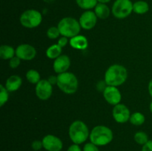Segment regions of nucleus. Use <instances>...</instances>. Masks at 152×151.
Returning <instances> with one entry per match:
<instances>
[{
  "label": "nucleus",
  "mask_w": 152,
  "mask_h": 151,
  "mask_svg": "<svg viewBox=\"0 0 152 151\" xmlns=\"http://www.w3.org/2000/svg\"><path fill=\"white\" fill-rule=\"evenodd\" d=\"M128 77L127 70L120 65H113L108 68L105 74V81L109 86L117 87L123 84Z\"/></svg>",
  "instance_id": "obj_1"
},
{
  "label": "nucleus",
  "mask_w": 152,
  "mask_h": 151,
  "mask_svg": "<svg viewBox=\"0 0 152 151\" xmlns=\"http://www.w3.org/2000/svg\"><path fill=\"white\" fill-rule=\"evenodd\" d=\"M91 142L96 146H105L113 140V132L108 127L96 126L90 133Z\"/></svg>",
  "instance_id": "obj_2"
},
{
  "label": "nucleus",
  "mask_w": 152,
  "mask_h": 151,
  "mask_svg": "<svg viewBox=\"0 0 152 151\" xmlns=\"http://www.w3.org/2000/svg\"><path fill=\"white\" fill-rule=\"evenodd\" d=\"M68 134L71 140L76 144H83L90 136L87 125L83 121L79 120L74 121L71 124Z\"/></svg>",
  "instance_id": "obj_3"
},
{
  "label": "nucleus",
  "mask_w": 152,
  "mask_h": 151,
  "mask_svg": "<svg viewBox=\"0 0 152 151\" xmlns=\"http://www.w3.org/2000/svg\"><path fill=\"white\" fill-rule=\"evenodd\" d=\"M56 84L66 94H74L78 88V80L74 73L65 72L57 76Z\"/></svg>",
  "instance_id": "obj_4"
},
{
  "label": "nucleus",
  "mask_w": 152,
  "mask_h": 151,
  "mask_svg": "<svg viewBox=\"0 0 152 151\" xmlns=\"http://www.w3.org/2000/svg\"><path fill=\"white\" fill-rule=\"evenodd\" d=\"M57 28L60 34L67 38H72L78 35L81 26L78 21L72 17H65L59 21Z\"/></svg>",
  "instance_id": "obj_5"
},
{
  "label": "nucleus",
  "mask_w": 152,
  "mask_h": 151,
  "mask_svg": "<svg viewBox=\"0 0 152 151\" xmlns=\"http://www.w3.org/2000/svg\"><path fill=\"white\" fill-rule=\"evenodd\" d=\"M42 20V16L41 13L34 9L25 10L20 16L21 24L27 28H34L39 26L41 24Z\"/></svg>",
  "instance_id": "obj_6"
},
{
  "label": "nucleus",
  "mask_w": 152,
  "mask_h": 151,
  "mask_svg": "<svg viewBox=\"0 0 152 151\" xmlns=\"http://www.w3.org/2000/svg\"><path fill=\"white\" fill-rule=\"evenodd\" d=\"M113 15L117 19H125L133 11V3L131 0H116L111 9Z\"/></svg>",
  "instance_id": "obj_7"
},
{
  "label": "nucleus",
  "mask_w": 152,
  "mask_h": 151,
  "mask_svg": "<svg viewBox=\"0 0 152 151\" xmlns=\"http://www.w3.org/2000/svg\"><path fill=\"white\" fill-rule=\"evenodd\" d=\"M53 92L52 84L48 79H42L39 81L36 86V94L37 97L43 101L48 100L51 96Z\"/></svg>",
  "instance_id": "obj_8"
},
{
  "label": "nucleus",
  "mask_w": 152,
  "mask_h": 151,
  "mask_svg": "<svg viewBox=\"0 0 152 151\" xmlns=\"http://www.w3.org/2000/svg\"><path fill=\"white\" fill-rule=\"evenodd\" d=\"M43 147L48 151H61L63 144L61 139L53 135H47L42 139Z\"/></svg>",
  "instance_id": "obj_9"
},
{
  "label": "nucleus",
  "mask_w": 152,
  "mask_h": 151,
  "mask_svg": "<svg viewBox=\"0 0 152 151\" xmlns=\"http://www.w3.org/2000/svg\"><path fill=\"white\" fill-rule=\"evenodd\" d=\"M113 117L114 120L118 123H126L130 119V110L126 105L123 104H118L115 105L113 109Z\"/></svg>",
  "instance_id": "obj_10"
},
{
  "label": "nucleus",
  "mask_w": 152,
  "mask_h": 151,
  "mask_svg": "<svg viewBox=\"0 0 152 151\" xmlns=\"http://www.w3.org/2000/svg\"><path fill=\"white\" fill-rule=\"evenodd\" d=\"M36 55H37V50L30 44H20L16 49V56L23 60H32L35 58Z\"/></svg>",
  "instance_id": "obj_11"
},
{
  "label": "nucleus",
  "mask_w": 152,
  "mask_h": 151,
  "mask_svg": "<svg viewBox=\"0 0 152 151\" xmlns=\"http://www.w3.org/2000/svg\"><path fill=\"white\" fill-rule=\"evenodd\" d=\"M103 96L108 103L114 106L120 104L122 99L120 90L114 86H107L103 91Z\"/></svg>",
  "instance_id": "obj_12"
},
{
  "label": "nucleus",
  "mask_w": 152,
  "mask_h": 151,
  "mask_svg": "<svg viewBox=\"0 0 152 151\" xmlns=\"http://www.w3.org/2000/svg\"><path fill=\"white\" fill-rule=\"evenodd\" d=\"M97 16L96 13L91 10H86L80 18V26L85 30H91L96 25Z\"/></svg>",
  "instance_id": "obj_13"
},
{
  "label": "nucleus",
  "mask_w": 152,
  "mask_h": 151,
  "mask_svg": "<svg viewBox=\"0 0 152 151\" xmlns=\"http://www.w3.org/2000/svg\"><path fill=\"white\" fill-rule=\"evenodd\" d=\"M71 66L70 58L66 55H62L56 58L53 62V69L58 74L67 72L68 68Z\"/></svg>",
  "instance_id": "obj_14"
},
{
  "label": "nucleus",
  "mask_w": 152,
  "mask_h": 151,
  "mask_svg": "<svg viewBox=\"0 0 152 151\" xmlns=\"http://www.w3.org/2000/svg\"><path fill=\"white\" fill-rule=\"evenodd\" d=\"M69 43L73 48L77 50H85L88 45V41L86 37L81 35H77L71 38Z\"/></svg>",
  "instance_id": "obj_15"
},
{
  "label": "nucleus",
  "mask_w": 152,
  "mask_h": 151,
  "mask_svg": "<svg viewBox=\"0 0 152 151\" xmlns=\"http://www.w3.org/2000/svg\"><path fill=\"white\" fill-rule=\"evenodd\" d=\"M22 78L16 75L11 76L7 79L5 87L9 92H14L17 90L22 85Z\"/></svg>",
  "instance_id": "obj_16"
},
{
  "label": "nucleus",
  "mask_w": 152,
  "mask_h": 151,
  "mask_svg": "<svg viewBox=\"0 0 152 151\" xmlns=\"http://www.w3.org/2000/svg\"><path fill=\"white\" fill-rule=\"evenodd\" d=\"M94 13H96L97 18L105 19L109 16L110 9L105 4L98 3L94 7Z\"/></svg>",
  "instance_id": "obj_17"
},
{
  "label": "nucleus",
  "mask_w": 152,
  "mask_h": 151,
  "mask_svg": "<svg viewBox=\"0 0 152 151\" xmlns=\"http://www.w3.org/2000/svg\"><path fill=\"white\" fill-rule=\"evenodd\" d=\"M16 54V50L9 45H1L0 47V57L2 59H10Z\"/></svg>",
  "instance_id": "obj_18"
},
{
  "label": "nucleus",
  "mask_w": 152,
  "mask_h": 151,
  "mask_svg": "<svg viewBox=\"0 0 152 151\" xmlns=\"http://www.w3.org/2000/svg\"><path fill=\"white\" fill-rule=\"evenodd\" d=\"M149 10V5L145 1H137L133 4V11L137 14H144Z\"/></svg>",
  "instance_id": "obj_19"
},
{
  "label": "nucleus",
  "mask_w": 152,
  "mask_h": 151,
  "mask_svg": "<svg viewBox=\"0 0 152 151\" xmlns=\"http://www.w3.org/2000/svg\"><path fill=\"white\" fill-rule=\"evenodd\" d=\"M61 53H62V47L59 44H53L47 49L46 56L50 59H56V58L61 56Z\"/></svg>",
  "instance_id": "obj_20"
},
{
  "label": "nucleus",
  "mask_w": 152,
  "mask_h": 151,
  "mask_svg": "<svg viewBox=\"0 0 152 151\" xmlns=\"http://www.w3.org/2000/svg\"><path fill=\"white\" fill-rule=\"evenodd\" d=\"M77 5L84 10H90L94 8L97 4V0H76Z\"/></svg>",
  "instance_id": "obj_21"
},
{
  "label": "nucleus",
  "mask_w": 152,
  "mask_h": 151,
  "mask_svg": "<svg viewBox=\"0 0 152 151\" xmlns=\"http://www.w3.org/2000/svg\"><path fill=\"white\" fill-rule=\"evenodd\" d=\"M130 121L132 124L136 126L142 125L145 122V116L142 113L140 112L134 113L133 114L131 115Z\"/></svg>",
  "instance_id": "obj_22"
},
{
  "label": "nucleus",
  "mask_w": 152,
  "mask_h": 151,
  "mask_svg": "<svg viewBox=\"0 0 152 151\" xmlns=\"http://www.w3.org/2000/svg\"><path fill=\"white\" fill-rule=\"evenodd\" d=\"M26 78L29 82L32 84H37L40 81V75L35 70H30L27 72Z\"/></svg>",
  "instance_id": "obj_23"
},
{
  "label": "nucleus",
  "mask_w": 152,
  "mask_h": 151,
  "mask_svg": "<svg viewBox=\"0 0 152 151\" xmlns=\"http://www.w3.org/2000/svg\"><path fill=\"white\" fill-rule=\"evenodd\" d=\"M134 141L140 145H144L148 142V136L145 132L140 131L135 133Z\"/></svg>",
  "instance_id": "obj_24"
},
{
  "label": "nucleus",
  "mask_w": 152,
  "mask_h": 151,
  "mask_svg": "<svg viewBox=\"0 0 152 151\" xmlns=\"http://www.w3.org/2000/svg\"><path fill=\"white\" fill-rule=\"evenodd\" d=\"M8 90L3 85H0V106L2 107L8 100Z\"/></svg>",
  "instance_id": "obj_25"
},
{
  "label": "nucleus",
  "mask_w": 152,
  "mask_h": 151,
  "mask_svg": "<svg viewBox=\"0 0 152 151\" xmlns=\"http://www.w3.org/2000/svg\"><path fill=\"white\" fill-rule=\"evenodd\" d=\"M59 35H60V32L59 30V28L56 27H51L47 31L48 37L51 39H55V38H58Z\"/></svg>",
  "instance_id": "obj_26"
},
{
  "label": "nucleus",
  "mask_w": 152,
  "mask_h": 151,
  "mask_svg": "<svg viewBox=\"0 0 152 151\" xmlns=\"http://www.w3.org/2000/svg\"><path fill=\"white\" fill-rule=\"evenodd\" d=\"M19 65H20V59L17 56H13L10 59L9 65L11 68H16L17 67H19Z\"/></svg>",
  "instance_id": "obj_27"
},
{
  "label": "nucleus",
  "mask_w": 152,
  "mask_h": 151,
  "mask_svg": "<svg viewBox=\"0 0 152 151\" xmlns=\"http://www.w3.org/2000/svg\"><path fill=\"white\" fill-rule=\"evenodd\" d=\"M83 151H99L98 149L97 146L93 144L92 142L91 143H87L83 147Z\"/></svg>",
  "instance_id": "obj_28"
},
{
  "label": "nucleus",
  "mask_w": 152,
  "mask_h": 151,
  "mask_svg": "<svg viewBox=\"0 0 152 151\" xmlns=\"http://www.w3.org/2000/svg\"><path fill=\"white\" fill-rule=\"evenodd\" d=\"M31 146H32V148L34 150L38 151V150H41L42 147H43L42 142H41V141H39V140L34 141L32 143V144H31Z\"/></svg>",
  "instance_id": "obj_29"
},
{
  "label": "nucleus",
  "mask_w": 152,
  "mask_h": 151,
  "mask_svg": "<svg viewBox=\"0 0 152 151\" xmlns=\"http://www.w3.org/2000/svg\"><path fill=\"white\" fill-rule=\"evenodd\" d=\"M68 38H67V37L62 36L59 39L57 44H59V45L62 48V47H64L67 44H68Z\"/></svg>",
  "instance_id": "obj_30"
},
{
  "label": "nucleus",
  "mask_w": 152,
  "mask_h": 151,
  "mask_svg": "<svg viewBox=\"0 0 152 151\" xmlns=\"http://www.w3.org/2000/svg\"><path fill=\"white\" fill-rule=\"evenodd\" d=\"M142 151H152V140H149L142 146Z\"/></svg>",
  "instance_id": "obj_31"
},
{
  "label": "nucleus",
  "mask_w": 152,
  "mask_h": 151,
  "mask_svg": "<svg viewBox=\"0 0 152 151\" xmlns=\"http://www.w3.org/2000/svg\"><path fill=\"white\" fill-rule=\"evenodd\" d=\"M107 86H108V84H106V82L105 81H99L96 87H97L98 90H99V91H104L105 89L106 88Z\"/></svg>",
  "instance_id": "obj_32"
},
{
  "label": "nucleus",
  "mask_w": 152,
  "mask_h": 151,
  "mask_svg": "<svg viewBox=\"0 0 152 151\" xmlns=\"http://www.w3.org/2000/svg\"><path fill=\"white\" fill-rule=\"evenodd\" d=\"M67 151H82V150L78 144H74L71 145V146L68 147V150Z\"/></svg>",
  "instance_id": "obj_33"
},
{
  "label": "nucleus",
  "mask_w": 152,
  "mask_h": 151,
  "mask_svg": "<svg viewBox=\"0 0 152 151\" xmlns=\"http://www.w3.org/2000/svg\"><path fill=\"white\" fill-rule=\"evenodd\" d=\"M48 81L53 85V84H57V76H50L48 78Z\"/></svg>",
  "instance_id": "obj_34"
},
{
  "label": "nucleus",
  "mask_w": 152,
  "mask_h": 151,
  "mask_svg": "<svg viewBox=\"0 0 152 151\" xmlns=\"http://www.w3.org/2000/svg\"><path fill=\"white\" fill-rule=\"evenodd\" d=\"M148 92H149L150 96L152 97V79L148 83Z\"/></svg>",
  "instance_id": "obj_35"
},
{
  "label": "nucleus",
  "mask_w": 152,
  "mask_h": 151,
  "mask_svg": "<svg viewBox=\"0 0 152 151\" xmlns=\"http://www.w3.org/2000/svg\"><path fill=\"white\" fill-rule=\"evenodd\" d=\"M99 3H102V4H106L108 3L109 1H111V0H97Z\"/></svg>",
  "instance_id": "obj_36"
},
{
  "label": "nucleus",
  "mask_w": 152,
  "mask_h": 151,
  "mask_svg": "<svg viewBox=\"0 0 152 151\" xmlns=\"http://www.w3.org/2000/svg\"><path fill=\"white\" fill-rule=\"evenodd\" d=\"M150 111H151V113H152V102L150 104Z\"/></svg>",
  "instance_id": "obj_37"
},
{
  "label": "nucleus",
  "mask_w": 152,
  "mask_h": 151,
  "mask_svg": "<svg viewBox=\"0 0 152 151\" xmlns=\"http://www.w3.org/2000/svg\"><path fill=\"white\" fill-rule=\"evenodd\" d=\"M52 1V0H47V1Z\"/></svg>",
  "instance_id": "obj_38"
}]
</instances>
